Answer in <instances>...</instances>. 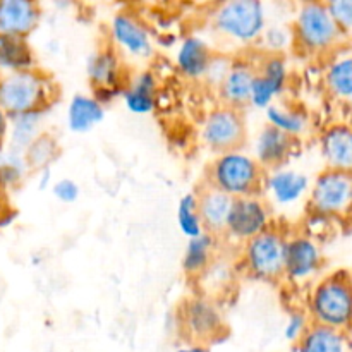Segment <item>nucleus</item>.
I'll use <instances>...</instances> for the list:
<instances>
[{
	"mask_svg": "<svg viewBox=\"0 0 352 352\" xmlns=\"http://www.w3.org/2000/svg\"><path fill=\"white\" fill-rule=\"evenodd\" d=\"M58 98V86L43 69L0 71V109L9 119L47 113Z\"/></svg>",
	"mask_w": 352,
	"mask_h": 352,
	"instance_id": "f257e3e1",
	"label": "nucleus"
},
{
	"mask_svg": "<svg viewBox=\"0 0 352 352\" xmlns=\"http://www.w3.org/2000/svg\"><path fill=\"white\" fill-rule=\"evenodd\" d=\"M306 311L316 325L349 332L352 325V275L336 272L320 278L309 291Z\"/></svg>",
	"mask_w": 352,
	"mask_h": 352,
	"instance_id": "f03ea898",
	"label": "nucleus"
},
{
	"mask_svg": "<svg viewBox=\"0 0 352 352\" xmlns=\"http://www.w3.org/2000/svg\"><path fill=\"white\" fill-rule=\"evenodd\" d=\"M267 170L253 155L243 150L217 155L210 164L206 184L236 198L260 196L265 189Z\"/></svg>",
	"mask_w": 352,
	"mask_h": 352,
	"instance_id": "7ed1b4c3",
	"label": "nucleus"
},
{
	"mask_svg": "<svg viewBox=\"0 0 352 352\" xmlns=\"http://www.w3.org/2000/svg\"><path fill=\"white\" fill-rule=\"evenodd\" d=\"M292 38L299 50L309 55L330 54L346 40L327 2H305L299 6L292 24Z\"/></svg>",
	"mask_w": 352,
	"mask_h": 352,
	"instance_id": "20e7f679",
	"label": "nucleus"
},
{
	"mask_svg": "<svg viewBox=\"0 0 352 352\" xmlns=\"http://www.w3.org/2000/svg\"><path fill=\"white\" fill-rule=\"evenodd\" d=\"M212 26L222 38L243 45L261 40L267 31V7L260 0H229L212 14Z\"/></svg>",
	"mask_w": 352,
	"mask_h": 352,
	"instance_id": "39448f33",
	"label": "nucleus"
},
{
	"mask_svg": "<svg viewBox=\"0 0 352 352\" xmlns=\"http://www.w3.org/2000/svg\"><path fill=\"white\" fill-rule=\"evenodd\" d=\"M308 206L323 219H346L352 215V172L323 168L309 189Z\"/></svg>",
	"mask_w": 352,
	"mask_h": 352,
	"instance_id": "423d86ee",
	"label": "nucleus"
},
{
	"mask_svg": "<svg viewBox=\"0 0 352 352\" xmlns=\"http://www.w3.org/2000/svg\"><path fill=\"white\" fill-rule=\"evenodd\" d=\"M285 246L287 236L274 227L248 241L243 250L248 274L263 282L280 280L285 274Z\"/></svg>",
	"mask_w": 352,
	"mask_h": 352,
	"instance_id": "0eeeda50",
	"label": "nucleus"
},
{
	"mask_svg": "<svg viewBox=\"0 0 352 352\" xmlns=\"http://www.w3.org/2000/svg\"><path fill=\"white\" fill-rule=\"evenodd\" d=\"M179 329L191 344L217 342L227 333L222 311L213 301L206 298H191L179 308Z\"/></svg>",
	"mask_w": 352,
	"mask_h": 352,
	"instance_id": "6e6552de",
	"label": "nucleus"
},
{
	"mask_svg": "<svg viewBox=\"0 0 352 352\" xmlns=\"http://www.w3.org/2000/svg\"><path fill=\"white\" fill-rule=\"evenodd\" d=\"M248 129L243 110L219 107L205 117L199 131L203 144L217 155L236 151L246 143Z\"/></svg>",
	"mask_w": 352,
	"mask_h": 352,
	"instance_id": "1a4fd4ad",
	"label": "nucleus"
},
{
	"mask_svg": "<svg viewBox=\"0 0 352 352\" xmlns=\"http://www.w3.org/2000/svg\"><path fill=\"white\" fill-rule=\"evenodd\" d=\"M86 76L93 88V96L103 105L107 100L112 102L116 96H122L127 85L119 52L110 47L100 48L89 55L86 60Z\"/></svg>",
	"mask_w": 352,
	"mask_h": 352,
	"instance_id": "9d476101",
	"label": "nucleus"
},
{
	"mask_svg": "<svg viewBox=\"0 0 352 352\" xmlns=\"http://www.w3.org/2000/svg\"><path fill=\"white\" fill-rule=\"evenodd\" d=\"M272 227V213L261 196L236 198L232 203L226 234L234 241L246 244Z\"/></svg>",
	"mask_w": 352,
	"mask_h": 352,
	"instance_id": "9b49d317",
	"label": "nucleus"
},
{
	"mask_svg": "<svg viewBox=\"0 0 352 352\" xmlns=\"http://www.w3.org/2000/svg\"><path fill=\"white\" fill-rule=\"evenodd\" d=\"M323 267L322 248L308 234H296L287 237L285 246L284 277L292 284H305L315 277Z\"/></svg>",
	"mask_w": 352,
	"mask_h": 352,
	"instance_id": "f8f14e48",
	"label": "nucleus"
},
{
	"mask_svg": "<svg viewBox=\"0 0 352 352\" xmlns=\"http://www.w3.org/2000/svg\"><path fill=\"white\" fill-rule=\"evenodd\" d=\"M110 36L117 50L133 58H148L153 52V41L148 26L127 10H120L112 17Z\"/></svg>",
	"mask_w": 352,
	"mask_h": 352,
	"instance_id": "ddd939ff",
	"label": "nucleus"
},
{
	"mask_svg": "<svg viewBox=\"0 0 352 352\" xmlns=\"http://www.w3.org/2000/svg\"><path fill=\"white\" fill-rule=\"evenodd\" d=\"M287 79L289 69L285 58L277 54L267 55L256 67L251 105L261 110H267L268 107L274 105V100L284 93Z\"/></svg>",
	"mask_w": 352,
	"mask_h": 352,
	"instance_id": "4468645a",
	"label": "nucleus"
},
{
	"mask_svg": "<svg viewBox=\"0 0 352 352\" xmlns=\"http://www.w3.org/2000/svg\"><path fill=\"white\" fill-rule=\"evenodd\" d=\"M254 79H256V67L243 58H234L232 69L217 89L222 105L236 110H243L244 107L251 105Z\"/></svg>",
	"mask_w": 352,
	"mask_h": 352,
	"instance_id": "2eb2a0df",
	"label": "nucleus"
},
{
	"mask_svg": "<svg viewBox=\"0 0 352 352\" xmlns=\"http://www.w3.org/2000/svg\"><path fill=\"white\" fill-rule=\"evenodd\" d=\"M43 10L33 0H0V33L28 38L40 26Z\"/></svg>",
	"mask_w": 352,
	"mask_h": 352,
	"instance_id": "dca6fc26",
	"label": "nucleus"
},
{
	"mask_svg": "<svg viewBox=\"0 0 352 352\" xmlns=\"http://www.w3.org/2000/svg\"><path fill=\"white\" fill-rule=\"evenodd\" d=\"M294 138L265 124L253 143V157L267 172L284 167L294 150Z\"/></svg>",
	"mask_w": 352,
	"mask_h": 352,
	"instance_id": "f3484780",
	"label": "nucleus"
},
{
	"mask_svg": "<svg viewBox=\"0 0 352 352\" xmlns=\"http://www.w3.org/2000/svg\"><path fill=\"white\" fill-rule=\"evenodd\" d=\"M320 153L327 168L352 172V126L337 122L327 127L320 136Z\"/></svg>",
	"mask_w": 352,
	"mask_h": 352,
	"instance_id": "a211bd4d",
	"label": "nucleus"
},
{
	"mask_svg": "<svg viewBox=\"0 0 352 352\" xmlns=\"http://www.w3.org/2000/svg\"><path fill=\"white\" fill-rule=\"evenodd\" d=\"M265 189L270 192L272 199L277 205H292V203L299 201L306 192H309L311 182H309L308 175L302 172L280 167L267 172Z\"/></svg>",
	"mask_w": 352,
	"mask_h": 352,
	"instance_id": "6ab92c4d",
	"label": "nucleus"
},
{
	"mask_svg": "<svg viewBox=\"0 0 352 352\" xmlns=\"http://www.w3.org/2000/svg\"><path fill=\"white\" fill-rule=\"evenodd\" d=\"M213 55L215 54L210 48L208 41L196 34H189L179 45L175 65L188 79H205Z\"/></svg>",
	"mask_w": 352,
	"mask_h": 352,
	"instance_id": "aec40b11",
	"label": "nucleus"
},
{
	"mask_svg": "<svg viewBox=\"0 0 352 352\" xmlns=\"http://www.w3.org/2000/svg\"><path fill=\"white\" fill-rule=\"evenodd\" d=\"M232 196L226 195V192L219 191V189L212 188L208 184L198 192L199 215H201L206 232L213 234V236L226 234L227 220H229L230 210H232Z\"/></svg>",
	"mask_w": 352,
	"mask_h": 352,
	"instance_id": "412c9836",
	"label": "nucleus"
},
{
	"mask_svg": "<svg viewBox=\"0 0 352 352\" xmlns=\"http://www.w3.org/2000/svg\"><path fill=\"white\" fill-rule=\"evenodd\" d=\"M158 81L151 71H140L127 81L122 91L126 109L134 116H148L157 107Z\"/></svg>",
	"mask_w": 352,
	"mask_h": 352,
	"instance_id": "4be33fe9",
	"label": "nucleus"
},
{
	"mask_svg": "<svg viewBox=\"0 0 352 352\" xmlns=\"http://www.w3.org/2000/svg\"><path fill=\"white\" fill-rule=\"evenodd\" d=\"M105 119V105L100 103L93 95L76 93L67 105V127L76 134L89 133L93 127L103 122Z\"/></svg>",
	"mask_w": 352,
	"mask_h": 352,
	"instance_id": "5701e85b",
	"label": "nucleus"
},
{
	"mask_svg": "<svg viewBox=\"0 0 352 352\" xmlns=\"http://www.w3.org/2000/svg\"><path fill=\"white\" fill-rule=\"evenodd\" d=\"M294 352H352V340L349 332L313 323L294 346Z\"/></svg>",
	"mask_w": 352,
	"mask_h": 352,
	"instance_id": "b1692460",
	"label": "nucleus"
},
{
	"mask_svg": "<svg viewBox=\"0 0 352 352\" xmlns=\"http://www.w3.org/2000/svg\"><path fill=\"white\" fill-rule=\"evenodd\" d=\"M36 67V58L28 38L0 33V71Z\"/></svg>",
	"mask_w": 352,
	"mask_h": 352,
	"instance_id": "393cba45",
	"label": "nucleus"
},
{
	"mask_svg": "<svg viewBox=\"0 0 352 352\" xmlns=\"http://www.w3.org/2000/svg\"><path fill=\"white\" fill-rule=\"evenodd\" d=\"M215 251V236L210 232L201 234L195 239H188L182 254V270L189 277H199L210 268Z\"/></svg>",
	"mask_w": 352,
	"mask_h": 352,
	"instance_id": "a878e982",
	"label": "nucleus"
},
{
	"mask_svg": "<svg viewBox=\"0 0 352 352\" xmlns=\"http://www.w3.org/2000/svg\"><path fill=\"white\" fill-rule=\"evenodd\" d=\"M323 81L333 98L340 100L342 103L352 98V52L337 55L329 62Z\"/></svg>",
	"mask_w": 352,
	"mask_h": 352,
	"instance_id": "bb28decb",
	"label": "nucleus"
},
{
	"mask_svg": "<svg viewBox=\"0 0 352 352\" xmlns=\"http://www.w3.org/2000/svg\"><path fill=\"white\" fill-rule=\"evenodd\" d=\"M265 119H267L268 126L275 127L294 140L305 136L309 129V117L301 109H291V107L274 103L265 110Z\"/></svg>",
	"mask_w": 352,
	"mask_h": 352,
	"instance_id": "cd10ccee",
	"label": "nucleus"
},
{
	"mask_svg": "<svg viewBox=\"0 0 352 352\" xmlns=\"http://www.w3.org/2000/svg\"><path fill=\"white\" fill-rule=\"evenodd\" d=\"M60 155V146H58L55 136L48 133H41L30 146L24 150V162H26L28 170H45L50 168V165L57 160Z\"/></svg>",
	"mask_w": 352,
	"mask_h": 352,
	"instance_id": "c85d7f7f",
	"label": "nucleus"
},
{
	"mask_svg": "<svg viewBox=\"0 0 352 352\" xmlns=\"http://www.w3.org/2000/svg\"><path fill=\"white\" fill-rule=\"evenodd\" d=\"M175 220L188 239H195L205 234V226H203L201 215H199L198 206V195L196 192H188L182 196L177 203V210H175Z\"/></svg>",
	"mask_w": 352,
	"mask_h": 352,
	"instance_id": "c756f323",
	"label": "nucleus"
},
{
	"mask_svg": "<svg viewBox=\"0 0 352 352\" xmlns=\"http://www.w3.org/2000/svg\"><path fill=\"white\" fill-rule=\"evenodd\" d=\"M311 325L313 322L306 309H292V311L289 313L287 320H285L284 339L296 346V344L305 337V333L308 332V329Z\"/></svg>",
	"mask_w": 352,
	"mask_h": 352,
	"instance_id": "7c9ffc66",
	"label": "nucleus"
},
{
	"mask_svg": "<svg viewBox=\"0 0 352 352\" xmlns=\"http://www.w3.org/2000/svg\"><path fill=\"white\" fill-rule=\"evenodd\" d=\"M333 21L346 40H352V0H332L327 2Z\"/></svg>",
	"mask_w": 352,
	"mask_h": 352,
	"instance_id": "2f4dec72",
	"label": "nucleus"
},
{
	"mask_svg": "<svg viewBox=\"0 0 352 352\" xmlns=\"http://www.w3.org/2000/svg\"><path fill=\"white\" fill-rule=\"evenodd\" d=\"M234 58L227 57V55H213L212 62H210L208 72L205 76V82L212 88H220V85L223 82V79L227 78L229 71L232 69Z\"/></svg>",
	"mask_w": 352,
	"mask_h": 352,
	"instance_id": "473e14b6",
	"label": "nucleus"
},
{
	"mask_svg": "<svg viewBox=\"0 0 352 352\" xmlns=\"http://www.w3.org/2000/svg\"><path fill=\"white\" fill-rule=\"evenodd\" d=\"M291 40L294 41V38H292V31L289 33V31H285L282 26L267 28V31H265L263 36H261V41H263L265 47L270 50V54H277V55H280V52L291 43Z\"/></svg>",
	"mask_w": 352,
	"mask_h": 352,
	"instance_id": "72a5a7b5",
	"label": "nucleus"
},
{
	"mask_svg": "<svg viewBox=\"0 0 352 352\" xmlns=\"http://www.w3.org/2000/svg\"><path fill=\"white\" fill-rule=\"evenodd\" d=\"M52 195L55 196V199L64 203V205H72L81 196V188H79V184L74 179L62 177L52 184Z\"/></svg>",
	"mask_w": 352,
	"mask_h": 352,
	"instance_id": "f704fd0d",
	"label": "nucleus"
},
{
	"mask_svg": "<svg viewBox=\"0 0 352 352\" xmlns=\"http://www.w3.org/2000/svg\"><path fill=\"white\" fill-rule=\"evenodd\" d=\"M16 217V210L12 208L9 196V182L3 177V172L0 168V227L9 223Z\"/></svg>",
	"mask_w": 352,
	"mask_h": 352,
	"instance_id": "c9c22d12",
	"label": "nucleus"
},
{
	"mask_svg": "<svg viewBox=\"0 0 352 352\" xmlns=\"http://www.w3.org/2000/svg\"><path fill=\"white\" fill-rule=\"evenodd\" d=\"M9 116L0 109V151L3 150V144H6L7 133H9Z\"/></svg>",
	"mask_w": 352,
	"mask_h": 352,
	"instance_id": "e433bc0d",
	"label": "nucleus"
},
{
	"mask_svg": "<svg viewBox=\"0 0 352 352\" xmlns=\"http://www.w3.org/2000/svg\"><path fill=\"white\" fill-rule=\"evenodd\" d=\"M174 352H208L205 346H199V344H189V346L179 347L177 351Z\"/></svg>",
	"mask_w": 352,
	"mask_h": 352,
	"instance_id": "4c0bfd02",
	"label": "nucleus"
},
{
	"mask_svg": "<svg viewBox=\"0 0 352 352\" xmlns=\"http://www.w3.org/2000/svg\"><path fill=\"white\" fill-rule=\"evenodd\" d=\"M40 174H41L40 189H45L48 184H50V175H52V172H50V168H45V170H41Z\"/></svg>",
	"mask_w": 352,
	"mask_h": 352,
	"instance_id": "58836bf2",
	"label": "nucleus"
},
{
	"mask_svg": "<svg viewBox=\"0 0 352 352\" xmlns=\"http://www.w3.org/2000/svg\"><path fill=\"white\" fill-rule=\"evenodd\" d=\"M344 105H346V107H347V109H349V112L352 113V98H349V100H347V102H346V103H344Z\"/></svg>",
	"mask_w": 352,
	"mask_h": 352,
	"instance_id": "ea45409f",
	"label": "nucleus"
},
{
	"mask_svg": "<svg viewBox=\"0 0 352 352\" xmlns=\"http://www.w3.org/2000/svg\"><path fill=\"white\" fill-rule=\"evenodd\" d=\"M45 352H57V351H45Z\"/></svg>",
	"mask_w": 352,
	"mask_h": 352,
	"instance_id": "a19ab883",
	"label": "nucleus"
},
{
	"mask_svg": "<svg viewBox=\"0 0 352 352\" xmlns=\"http://www.w3.org/2000/svg\"><path fill=\"white\" fill-rule=\"evenodd\" d=\"M349 333H352V325H351V330H349Z\"/></svg>",
	"mask_w": 352,
	"mask_h": 352,
	"instance_id": "79ce46f5",
	"label": "nucleus"
}]
</instances>
